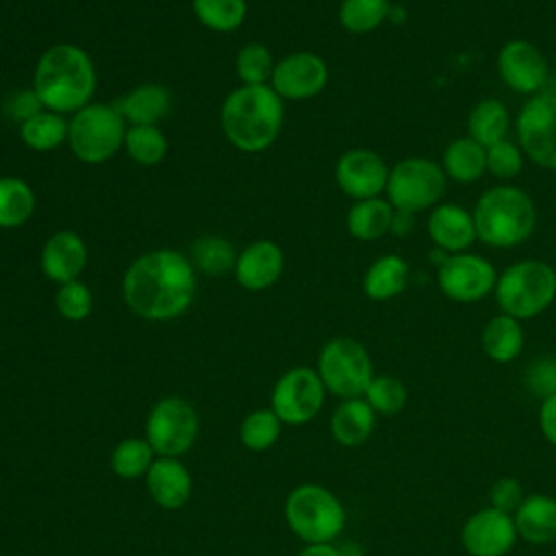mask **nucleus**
Returning a JSON list of instances; mask_svg holds the SVG:
<instances>
[{
    "mask_svg": "<svg viewBox=\"0 0 556 556\" xmlns=\"http://www.w3.org/2000/svg\"><path fill=\"white\" fill-rule=\"evenodd\" d=\"M195 293L198 271L191 258L172 248L141 254L122 278L126 306L148 321L176 319L193 304Z\"/></svg>",
    "mask_w": 556,
    "mask_h": 556,
    "instance_id": "nucleus-1",
    "label": "nucleus"
},
{
    "mask_svg": "<svg viewBox=\"0 0 556 556\" xmlns=\"http://www.w3.org/2000/svg\"><path fill=\"white\" fill-rule=\"evenodd\" d=\"M98 76L91 56L74 43H54L39 56L33 91L46 111L76 113L91 102Z\"/></svg>",
    "mask_w": 556,
    "mask_h": 556,
    "instance_id": "nucleus-2",
    "label": "nucleus"
},
{
    "mask_svg": "<svg viewBox=\"0 0 556 556\" xmlns=\"http://www.w3.org/2000/svg\"><path fill=\"white\" fill-rule=\"evenodd\" d=\"M226 139L241 152H263L280 135L285 100L271 85H241L230 91L219 113Z\"/></svg>",
    "mask_w": 556,
    "mask_h": 556,
    "instance_id": "nucleus-3",
    "label": "nucleus"
},
{
    "mask_svg": "<svg viewBox=\"0 0 556 556\" xmlns=\"http://www.w3.org/2000/svg\"><path fill=\"white\" fill-rule=\"evenodd\" d=\"M471 215L478 239L491 248H515L536 228V206L515 185L502 182L482 191Z\"/></svg>",
    "mask_w": 556,
    "mask_h": 556,
    "instance_id": "nucleus-4",
    "label": "nucleus"
},
{
    "mask_svg": "<svg viewBox=\"0 0 556 556\" xmlns=\"http://www.w3.org/2000/svg\"><path fill=\"white\" fill-rule=\"evenodd\" d=\"M493 293L502 313L532 319L556 300V269L539 258L517 261L497 276Z\"/></svg>",
    "mask_w": 556,
    "mask_h": 556,
    "instance_id": "nucleus-5",
    "label": "nucleus"
},
{
    "mask_svg": "<svg viewBox=\"0 0 556 556\" xmlns=\"http://www.w3.org/2000/svg\"><path fill=\"white\" fill-rule=\"evenodd\" d=\"M285 519L304 543H332L345 528V508L330 489L306 482L287 495Z\"/></svg>",
    "mask_w": 556,
    "mask_h": 556,
    "instance_id": "nucleus-6",
    "label": "nucleus"
},
{
    "mask_svg": "<svg viewBox=\"0 0 556 556\" xmlns=\"http://www.w3.org/2000/svg\"><path fill=\"white\" fill-rule=\"evenodd\" d=\"M128 124L115 104L89 102L70 119L67 143L83 163L98 165L113 159L124 148Z\"/></svg>",
    "mask_w": 556,
    "mask_h": 556,
    "instance_id": "nucleus-7",
    "label": "nucleus"
},
{
    "mask_svg": "<svg viewBox=\"0 0 556 556\" xmlns=\"http://www.w3.org/2000/svg\"><path fill=\"white\" fill-rule=\"evenodd\" d=\"M317 374L326 391L341 400L363 397L376 376L367 348L352 337H334L324 343L317 356Z\"/></svg>",
    "mask_w": 556,
    "mask_h": 556,
    "instance_id": "nucleus-8",
    "label": "nucleus"
},
{
    "mask_svg": "<svg viewBox=\"0 0 556 556\" xmlns=\"http://www.w3.org/2000/svg\"><path fill=\"white\" fill-rule=\"evenodd\" d=\"M447 187V176L441 163L426 156H406L389 169L387 200L395 211L419 213L434 208L443 198Z\"/></svg>",
    "mask_w": 556,
    "mask_h": 556,
    "instance_id": "nucleus-9",
    "label": "nucleus"
},
{
    "mask_svg": "<svg viewBox=\"0 0 556 556\" xmlns=\"http://www.w3.org/2000/svg\"><path fill=\"white\" fill-rule=\"evenodd\" d=\"M198 430L200 419L195 408L178 395L161 397L146 419V439L156 456H182L193 447Z\"/></svg>",
    "mask_w": 556,
    "mask_h": 556,
    "instance_id": "nucleus-10",
    "label": "nucleus"
},
{
    "mask_svg": "<svg viewBox=\"0 0 556 556\" xmlns=\"http://www.w3.org/2000/svg\"><path fill=\"white\" fill-rule=\"evenodd\" d=\"M521 152L543 169L556 172V93L530 96L515 119Z\"/></svg>",
    "mask_w": 556,
    "mask_h": 556,
    "instance_id": "nucleus-11",
    "label": "nucleus"
},
{
    "mask_svg": "<svg viewBox=\"0 0 556 556\" xmlns=\"http://www.w3.org/2000/svg\"><path fill=\"white\" fill-rule=\"evenodd\" d=\"M326 400V387L311 367L287 369L271 389V410L287 426H302L317 417Z\"/></svg>",
    "mask_w": 556,
    "mask_h": 556,
    "instance_id": "nucleus-12",
    "label": "nucleus"
},
{
    "mask_svg": "<svg viewBox=\"0 0 556 556\" xmlns=\"http://www.w3.org/2000/svg\"><path fill=\"white\" fill-rule=\"evenodd\" d=\"M495 282L497 271L493 263L473 252L447 254L437 267V285L454 302H480L495 289Z\"/></svg>",
    "mask_w": 556,
    "mask_h": 556,
    "instance_id": "nucleus-13",
    "label": "nucleus"
},
{
    "mask_svg": "<svg viewBox=\"0 0 556 556\" xmlns=\"http://www.w3.org/2000/svg\"><path fill=\"white\" fill-rule=\"evenodd\" d=\"M517 539L513 515L493 506L476 510L460 528V545L469 556H506Z\"/></svg>",
    "mask_w": 556,
    "mask_h": 556,
    "instance_id": "nucleus-14",
    "label": "nucleus"
},
{
    "mask_svg": "<svg viewBox=\"0 0 556 556\" xmlns=\"http://www.w3.org/2000/svg\"><path fill=\"white\" fill-rule=\"evenodd\" d=\"M495 65L502 83L521 96L541 93L549 76L545 54L526 39L506 41L497 52Z\"/></svg>",
    "mask_w": 556,
    "mask_h": 556,
    "instance_id": "nucleus-15",
    "label": "nucleus"
},
{
    "mask_svg": "<svg viewBox=\"0 0 556 556\" xmlns=\"http://www.w3.org/2000/svg\"><path fill=\"white\" fill-rule=\"evenodd\" d=\"M269 83L282 100H308L326 87L328 65L315 52H291L276 61Z\"/></svg>",
    "mask_w": 556,
    "mask_h": 556,
    "instance_id": "nucleus-16",
    "label": "nucleus"
},
{
    "mask_svg": "<svg viewBox=\"0 0 556 556\" xmlns=\"http://www.w3.org/2000/svg\"><path fill=\"white\" fill-rule=\"evenodd\" d=\"M334 180L339 189L354 200L378 198L387 189L389 167L378 152L352 148L339 156L334 165Z\"/></svg>",
    "mask_w": 556,
    "mask_h": 556,
    "instance_id": "nucleus-17",
    "label": "nucleus"
},
{
    "mask_svg": "<svg viewBox=\"0 0 556 556\" xmlns=\"http://www.w3.org/2000/svg\"><path fill=\"white\" fill-rule=\"evenodd\" d=\"M285 269V252L269 239H258L237 254L235 278L248 291L269 289Z\"/></svg>",
    "mask_w": 556,
    "mask_h": 556,
    "instance_id": "nucleus-18",
    "label": "nucleus"
},
{
    "mask_svg": "<svg viewBox=\"0 0 556 556\" xmlns=\"http://www.w3.org/2000/svg\"><path fill=\"white\" fill-rule=\"evenodd\" d=\"M39 263L43 276L56 285L78 280L87 265V245L78 232L59 230L46 239Z\"/></svg>",
    "mask_w": 556,
    "mask_h": 556,
    "instance_id": "nucleus-19",
    "label": "nucleus"
},
{
    "mask_svg": "<svg viewBox=\"0 0 556 556\" xmlns=\"http://www.w3.org/2000/svg\"><path fill=\"white\" fill-rule=\"evenodd\" d=\"M426 230L437 250L445 254L467 252L469 245L478 239L473 215L460 204H437L426 222Z\"/></svg>",
    "mask_w": 556,
    "mask_h": 556,
    "instance_id": "nucleus-20",
    "label": "nucleus"
},
{
    "mask_svg": "<svg viewBox=\"0 0 556 556\" xmlns=\"http://www.w3.org/2000/svg\"><path fill=\"white\" fill-rule=\"evenodd\" d=\"M150 497L165 510L182 508L191 497V476L178 458L159 456L146 473Z\"/></svg>",
    "mask_w": 556,
    "mask_h": 556,
    "instance_id": "nucleus-21",
    "label": "nucleus"
},
{
    "mask_svg": "<svg viewBox=\"0 0 556 556\" xmlns=\"http://www.w3.org/2000/svg\"><path fill=\"white\" fill-rule=\"evenodd\" d=\"M115 109L130 126H156L172 109V93L165 85L143 83L124 93Z\"/></svg>",
    "mask_w": 556,
    "mask_h": 556,
    "instance_id": "nucleus-22",
    "label": "nucleus"
},
{
    "mask_svg": "<svg viewBox=\"0 0 556 556\" xmlns=\"http://www.w3.org/2000/svg\"><path fill=\"white\" fill-rule=\"evenodd\" d=\"M519 539L532 545H547L556 541V497L545 493L526 495L513 513Z\"/></svg>",
    "mask_w": 556,
    "mask_h": 556,
    "instance_id": "nucleus-23",
    "label": "nucleus"
},
{
    "mask_svg": "<svg viewBox=\"0 0 556 556\" xmlns=\"http://www.w3.org/2000/svg\"><path fill=\"white\" fill-rule=\"evenodd\" d=\"M376 428V413L365 397L341 400L330 417V434L343 447L363 445Z\"/></svg>",
    "mask_w": 556,
    "mask_h": 556,
    "instance_id": "nucleus-24",
    "label": "nucleus"
},
{
    "mask_svg": "<svg viewBox=\"0 0 556 556\" xmlns=\"http://www.w3.org/2000/svg\"><path fill=\"white\" fill-rule=\"evenodd\" d=\"M410 267L397 254L376 258L363 276V293L374 302H384L400 295L408 285Z\"/></svg>",
    "mask_w": 556,
    "mask_h": 556,
    "instance_id": "nucleus-25",
    "label": "nucleus"
},
{
    "mask_svg": "<svg viewBox=\"0 0 556 556\" xmlns=\"http://www.w3.org/2000/svg\"><path fill=\"white\" fill-rule=\"evenodd\" d=\"M523 328L521 321L500 313L491 317L480 334V345L482 352L493 361V363H513L521 350H523Z\"/></svg>",
    "mask_w": 556,
    "mask_h": 556,
    "instance_id": "nucleus-26",
    "label": "nucleus"
},
{
    "mask_svg": "<svg viewBox=\"0 0 556 556\" xmlns=\"http://www.w3.org/2000/svg\"><path fill=\"white\" fill-rule=\"evenodd\" d=\"M395 208L391 206L389 200L378 198H367V200H356L345 217L348 232L358 239V241H376L391 232V222H393Z\"/></svg>",
    "mask_w": 556,
    "mask_h": 556,
    "instance_id": "nucleus-27",
    "label": "nucleus"
},
{
    "mask_svg": "<svg viewBox=\"0 0 556 556\" xmlns=\"http://www.w3.org/2000/svg\"><path fill=\"white\" fill-rule=\"evenodd\" d=\"M441 167L454 182L469 185L486 172V148L471 137H458L445 146Z\"/></svg>",
    "mask_w": 556,
    "mask_h": 556,
    "instance_id": "nucleus-28",
    "label": "nucleus"
},
{
    "mask_svg": "<svg viewBox=\"0 0 556 556\" xmlns=\"http://www.w3.org/2000/svg\"><path fill=\"white\" fill-rule=\"evenodd\" d=\"M508 126H510V115L506 104L497 98H484L471 109L467 117V137L489 148L506 139Z\"/></svg>",
    "mask_w": 556,
    "mask_h": 556,
    "instance_id": "nucleus-29",
    "label": "nucleus"
},
{
    "mask_svg": "<svg viewBox=\"0 0 556 556\" xmlns=\"http://www.w3.org/2000/svg\"><path fill=\"white\" fill-rule=\"evenodd\" d=\"M35 211L33 187L17 176L0 178V228L24 226Z\"/></svg>",
    "mask_w": 556,
    "mask_h": 556,
    "instance_id": "nucleus-30",
    "label": "nucleus"
},
{
    "mask_svg": "<svg viewBox=\"0 0 556 556\" xmlns=\"http://www.w3.org/2000/svg\"><path fill=\"white\" fill-rule=\"evenodd\" d=\"M67 128L70 122L61 113L43 109L20 124V137L30 150L50 152L67 141Z\"/></svg>",
    "mask_w": 556,
    "mask_h": 556,
    "instance_id": "nucleus-31",
    "label": "nucleus"
},
{
    "mask_svg": "<svg viewBox=\"0 0 556 556\" xmlns=\"http://www.w3.org/2000/svg\"><path fill=\"white\" fill-rule=\"evenodd\" d=\"M191 263L200 274L224 276L235 269L237 252L228 239L219 235H204L191 243Z\"/></svg>",
    "mask_w": 556,
    "mask_h": 556,
    "instance_id": "nucleus-32",
    "label": "nucleus"
},
{
    "mask_svg": "<svg viewBox=\"0 0 556 556\" xmlns=\"http://www.w3.org/2000/svg\"><path fill=\"white\" fill-rule=\"evenodd\" d=\"M193 15L213 33L237 30L248 15L245 0H191Z\"/></svg>",
    "mask_w": 556,
    "mask_h": 556,
    "instance_id": "nucleus-33",
    "label": "nucleus"
},
{
    "mask_svg": "<svg viewBox=\"0 0 556 556\" xmlns=\"http://www.w3.org/2000/svg\"><path fill=\"white\" fill-rule=\"evenodd\" d=\"M393 4L389 0H341L339 24L354 35L376 30L389 20Z\"/></svg>",
    "mask_w": 556,
    "mask_h": 556,
    "instance_id": "nucleus-34",
    "label": "nucleus"
},
{
    "mask_svg": "<svg viewBox=\"0 0 556 556\" xmlns=\"http://www.w3.org/2000/svg\"><path fill=\"white\" fill-rule=\"evenodd\" d=\"M152 463H154V450L148 443V439H139V437L119 441L111 454V469L115 476L124 480H135L139 476H146Z\"/></svg>",
    "mask_w": 556,
    "mask_h": 556,
    "instance_id": "nucleus-35",
    "label": "nucleus"
},
{
    "mask_svg": "<svg viewBox=\"0 0 556 556\" xmlns=\"http://www.w3.org/2000/svg\"><path fill=\"white\" fill-rule=\"evenodd\" d=\"M124 150L139 165H159L167 154V137L159 126H128Z\"/></svg>",
    "mask_w": 556,
    "mask_h": 556,
    "instance_id": "nucleus-36",
    "label": "nucleus"
},
{
    "mask_svg": "<svg viewBox=\"0 0 556 556\" xmlns=\"http://www.w3.org/2000/svg\"><path fill=\"white\" fill-rule=\"evenodd\" d=\"M280 430L282 421L271 408H256L243 417L239 439L250 452H265L278 441Z\"/></svg>",
    "mask_w": 556,
    "mask_h": 556,
    "instance_id": "nucleus-37",
    "label": "nucleus"
},
{
    "mask_svg": "<svg viewBox=\"0 0 556 556\" xmlns=\"http://www.w3.org/2000/svg\"><path fill=\"white\" fill-rule=\"evenodd\" d=\"M276 61L265 43H245L235 56V72L243 85H269Z\"/></svg>",
    "mask_w": 556,
    "mask_h": 556,
    "instance_id": "nucleus-38",
    "label": "nucleus"
},
{
    "mask_svg": "<svg viewBox=\"0 0 556 556\" xmlns=\"http://www.w3.org/2000/svg\"><path fill=\"white\" fill-rule=\"evenodd\" d=\"M363 397L367 400V404L374 408L376 415L393 417L406 406L408 391H406V387L400 378L389 376V374H380V376L371 378Z\"/></svg>",
    "mask_w": 556,
    "mask_h": 556,
    "instance_id": "nucleus-39",
    "label": "nucleus"
},
{
    "mask_svg": "<svg viewBox=\"0 0 556 556\" xmlns=\"http://www.w3.org/2000/svg\"><path fill=\"white\" fill-rule=\"evenodd\" d=\"M54 306L63 319L83 321L93 311V293L83 280H72L65 285H59L54 295Z\"/></svg>",
    "mask_w": 556,
    "mask_h": 556,
    "instance_id": "nucleus-40",
    "label": "nucleus"
},
{
    "mask_svg": "<svg viewBox=\"0 0 556 556\" xmlns=\"http://www.w3.org/2000/svg\"><path fill=\"white\" fill-rule=\"evenodd\" d=\"M523 167V152L519 143L502 139L486 148V172L500 180L515 178Z\"/></svg>",
    "mask_w": 556,
    "mask_h": 556,
    "instance_id": "nucleus-41",
    "label": "nucleus"
},
{
    "mask_svg": "<svg viewBox=\"0 0 556 556\" xmlns=\"http://www.w3.org/2000/svg\"><path fill=\"white\" fill-rule=\"evenodd\" d=\"M523 384L539 400L554 395L556 393V358L541 356V358L532 361L526 369Z\"/></svg>",
    "mask_w": 556,
    "mask_h": 556,
    "instance_id": "nucleus-42",
    "label": "nucleus"
},
{
    "mask_svg": "<svg viewBox=\"0 0 556 556\" xmlns=\"http://www.w3.org/2000/svg\"><path fill=\"white\" fill-rule=\"evenodd\" d=\"M523 497H526L523 484H521V480H517V478H513V476H502V478H497V480L491 484V489H489V502H491V506L497 508V510H504V513H508V515H513V513L519 508V504L523 502Z\"/></svg>",
    "mask_w": 556,
    "mask_h": 556,
    "instance_id": "nucleus-43",
    "label": "nucleus"
},
{
    "mask_svg": "<svg viewBox=\"0 0 556 556\" xmlns=\"http://www.w3.org/2000/svg\"><path fill=\"white\" fill-rule=\"evenodd\" d=\"M9 109H11V115H13L15 119H20V124H22V122H26L28 117L37 115L39 111H43V104H41V100L37 98V93H35L33 89H28V91H17V93L11 98Z\"/></svg>",
    "mask_w": 556,
    "mask_h": 556,
    "instance_id": "nucleus-44",
    "label": "nucleus"
},
{
    "mask_svg": "<svg viewBox=\"0 0 556 556\" xmlns=\"http://www.w3.org/2000/svg\"><path fill=\"white\" fill-rule=\"evenodd\" d=\"M539 428L543 437L556 447V393L541 400L539 406Z\"/></svg>",
    "mask_w": 556,
    "mask_h": 556,
    "instance_id": "nucleus-45",
    "label": "nucleus"
},
{
    "mask_svg": "<svg viewBox=\"0 0 556 556\" xmlns=\"http://www.w3.org/2000/svg\"><path fill=\"white\" fill-rule=\"evenodd\" d=\"M415 226V215L406 213V211H395L393 222H391V232L395 237H408L410 230Z\"/></svg>",
    "mask_w": 556,
    "mask_h": 556,
    "instance_id": "nucleus-46",
    "label": "nucleus"
},
{
    "mask_svg": "<svg viewBox=\"0 0 556 556\" xmlns=\"http://www.w3.org/2000/svg\"><path fill=\"white\" fill-rule=\"evenodd\" d=\"M298 556H341V552L332 543H306V547L300 549Z\"/></svg>",
    "mask_w": 556,
    "mask_h": 556,
    "instance_id": "nucleus-47",
    "label": "nucleus"
},
{
    "mask_svg": "<svg viewBox=\"0 0 556 556\" xmlns=\"http://www.w3.org/2000/svg\"><path fill=\"white\" fill-rule=\"evenodd\" d=\"M339 552H341V556H363V549L356 543L339 545Z\"/></svg>",
    "mask_w": 556,
    "mask_h": 556,
    "instance_id": "nucleus-48",
    "label": "nucleus"
},
{
    "mask_svg": "<svg viewBox=\"0 0 556 556\" xmlns=\"http://www.w3.org/2000/svg\"><path fill=\"white\" fill-rule=\"evenodd\" d=\"M0 556H2V554H0Z\"/></svg>",
    "mask_w": 556,
    "mask_h": 556,
    "instance_id": "nucleus-49",
    "label": "nucleus"
}]
</instances>
